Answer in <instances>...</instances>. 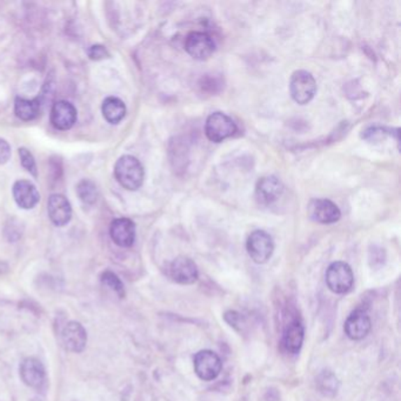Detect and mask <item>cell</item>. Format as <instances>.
I'll return each mask as SVG.
<instances>
[{
	"mask_svg": "<svg viewBox=\"0 0 401 401\" xmlns=\"http://www.w3.org/2000/svg\"><path fill=\"white\" fill-rule=\"evenodd\" d=\"M117 182L127 191H137L140 189L145 171L140 161L136 156L125 154L117 160L115 166Z\"/></svg>",
	"mask_w": 401,
	"mask_h": 401,
	"instance_id": "1",
	"label": "cell"
},
{
	"mask_svg": "<svg viewBox=\"0 0 401 401\" xmlns=\"http://www.w3.org/2000/svg\"><path fill=\"white\" fill-rule=\"evenodd\" d=\"M325 279L327 287L337 294L349 293L354 284L352 268L344 261L332 263L327 268Z\"/></svg>",
	"mask_w": 401,
	"mask_h": 401,
	"instance_id": "2",
	"label": "cell"
},
{
	"mask_svg": "<svg viewBox=\"0 0 401 401\" xmlns=\"http://www.w3.org/2000/svg\"><path fill=\"white\" fill-rule=\"evenodd\" d=\"M290 92L293 101L298 104H309L316 96V79L307 71H296L291 77Z\"/></svg>",
	"mask_w": 401,
	"mask_h": 401,
	"instance_id": "3",
	"label": "cell"
},
{
	"mask_svg": "<svg viewBox=\"0 0 401 401\" xmlns=\"http://www.w3.org/2000/svg\"><path fill=\"white\" fill-rule=\"evenodd\" d=\"M246 249L251 259L256 264H265L275 251V242L271 235L263 230H256L249 234Z\"/></svg>",
	"mask_w": 401,
	"mask_h": 401,
	"instance_id": "4",
	"label": "cell"
},
{
	"mask_svg": "<svg viewBox=\"0 0 401 401\" xmlns=\"http://www.w3.org/2000/svg\"><path fill=\"white\" fill-rule=\"evenodd\" d=\"M237 132V125L232 118L223 112H214L205 124L206 137L213 143H221Z\"/></svg>",
	"mask_w": 401,
	"mask_h": 401,
	"instance_id": "5",
	"label": "cell"
},
{
	"mask_svg": "<svg viewBox=\"0 0 401 401\" xmlns=\"http://www.w3.org/2000/svg\"><path fill=\"white\" fill-rule=\"evenodd\" d=\"M194 365L196 374L204 381L217 379L223 370V363L219 356L210 349L198 352L194 357Z\"/></svg>",
	"mask_w": 401,
	"mask_h": 401,
	"instance_id": "6",
	"label": "cell"
},
{
	"mask_svg": "<svg viewBox=\"0 0 401 401\" xmlns=\"http://www.w3.org/2000/svg\"><path fill=\"white\" fill-rule=\"evenodd\" d=\"M186 52L197 60H206L213 54L216 44L205 32H191L185 39Z\"/></svg>",
	"mask_w": 401,
	"mask_h": 401,
	"instance_id": "7",
	"label": "cell"
},
{
	"mask_svg": "<svg viewBox=\"0 0 401 401\" xmlns=\"http://www.w3.org/2000/svg\"><path fill=\"white\" fill-rule=\"evenodd\" d=\"M61 344L68 352L82 353L87 344V333L78 321L67 323L61 330Z\"/></svg>",
	"mask_w": 401,
	"mask_h": 401,
	"instance_id": "8",
	"label": "cell"
},
{
	"mask_svg": "<svg viewBox=\"0 0 401 401\" xmlns=\"http://www.w3.org/2000/svg\"><path fill=\"white\" fill-rule=\"evenodd\" d=\"M170 277L182 285H192L199 277L197 265L187 256H178L170 264Z\"/></svg>",
	"mask_w": 401,
	"mask_h": 401,
	"instance_id": "9",
	"label": "cell"
},
{
	"mask_svg": "<svg viewBox=\"0 0 401 401\" xmlns=\"http://www.w3.org/2000/svg\"><path fill=\"white\" fill-rule=\"evenodd\" d=\"M77 108L67 101H57L51 108V124L59 131H67L75 126Z\"/></svg>",
	"mask_w": 401,
	"mask_h": 401,
	"instance_id": "10",
	"label": "cell"
},
{
	"mask_svg": "<svg viewBox=\"0 0 401 401\" xmlns=\"http://www.w3.org/2000/svg\"><path fill=\"white\" fill-rule=\"evenodd\" d=\"M48 213L53 225L63 227L72 219V207L70 201L63 194H53L48 200Z\"/></svg>",
	"mask_w": 401,
	"mask_h": 401,
	"instance_id": "11",
	"label": "cell"
},
{
	"mask_svg": "<svg viewBox=\"0 0 401 401\" xmlns=\"http://www.w3.org/2000/svg\"><path fill=\"white\" fill-rule=\"evenodd\" d=\"M372 328L371 318L363 309H356L346 319L344 330L351 340H361L370 333Z\"/></svg>",
	"mask_w": 401,
	"mask_h": 401,
	"instance_id": "12",
	"label": "cell"
},
{
	"mask_svg": "<svg viewBox=\"0 0 401 401\" xmlns=\"http://www.w3.org/2000/svg\"><path fill=\"white\" fill-rule=\"evenodd\" d=\"M110 235L115 245L131 247L136 242V224L129 218H118L112 221Z\"/></svg>",
	"mask_w": 401,
	"mask_h": 401,
	"instance_id": "13",
	"label": "cell"
},
{
	"mask_svg": "<svg viewBox=\"0 0 401 401\" xmlns=\"http://www.w3.org/2000/svg\"><path fill=\"white\" fill-rule=\"evenodd\" d=\"M309 214L311 219L321 224L337 223L342 212L338 206L328 199H316L311 201L309 206Z\"/></svg>",
	"mask_w": 401,
	"mask_h": 401,
	"instance_id": "14",
	"label": "cell"
},
{
	"mask_svg": "<svg viewBox=\"0 0 401 401\" xmlns=\"http://www.w3.org/2000/svg\"><path fill=\"white\" fill-rule=\"evenodd\" d=\"M12 194L15 204L22 210H32L41 200L37 187L29 180H17L12 187Z\"/></svg>",
	"mask_w": 401,
	"mask_h": 401,
	"instance_id": "15",
	"label": "cell"
},
{
	"mask_svg": "<svg viewBox=\"0 0 401 401\" xmlns=\"http://www.w3.org/2000/svg\"><path fill=\"white\" fill-rule=\"evenodd\" d=\"M282 192H284V185L282 182L272 175L261 178L256 184V200L264 206H270L278 200L279 198L282 197Z\"/></svg>",
	"mask_w": 401,
	"mask_h": 401,
	"instance_id": "16",
	"label": "cell"
},
{
	"mask_svg": "<svg viewBox=\"0 0 401 401\" xmlns=\"http://www.w3.org/2000/svg\"><path fill=\"white\" fill-rule=\"evenodd\" d=\"M20 378L27 386L39 388L46 378L44 365L36 358H27L20 365Z\"/></svg>",
	"mask_w": 401,
	"mask_h": 401,
	"instance_id": "17",
	"label": "cell"
},
{
	"mask_svg": "<svg viewBox=\"0 0 401 401\" xmlns=\"http://www.w3.org/2000/svg\"><path fill=\"white\" fill-rule=\"evenodd\" d=\"M305 330L302 323L299 320H293L287 325L284 335H282V345L284 349L291 354H297L300 352L304 344Z\"/></svg>",
	"mask_w": 401,
	"mask_h": 401,
	"instance_id": "18",
	"label": "cell"
},
{
	"mask_svg": "<svg viewBox=\"0 0 401 401\" xmlns=\"http://www.w3.org/2000/svg\"><path fill=\"white\" fill-rule=\"evenodd\" d=\"M41 98H36V99L15 98V113L22 122H31V120L37 119L41 115Z\"/></svg>",
	"mask_w": 401,
	"mask_h": 401,
	"instance_id": "19",
	"label": "cell"
},
{
	"mask_svg": "<svg viewBox=\"0 0 401 401\" xmlns=\"http://www.w3.org/2000/svg\"><path fill=\"white\" fill-rule=\"evenodd\" d=\"M101 112L108 123L115 125L119 124L126 115V106L119 98L108 97L101 106Z\"/></svg>",
	"mask_w": 401,
	"mask_h": 401,
	"instance_id": "20",
	"label": "cell"
},
{
	"mask_svg": "<svg viewBox=\"0 0 401 401\" xmlns=\"http://www.w3.org/2000/svg\"><path fill=\"white\" fill-rule=\"evenodd\" d=\"M77 194L79 199L85 205L96 204L99 197V191H98L96 182L89 180V179H82L77 185Z\"/></svg>",
	"mask_w": 401,
	"mask_h": 401,
	"instance_id": "21",
	"label": "cell"
},
{
	"mask_svg": "<svg viewBox=\"0 0 401 401\" xmlns=\"http://www.w3.org/2000/svg\"><path fill=\"white\" fill-rule=\"evenodd\" d=\"M319 391L323 395L333 397L339 390V380L332 372L323 371L316 380Z\"/></svg>",
	"mask_w": 401,
	"mask_h": 401,
	"instance_id": "22",
	"label": "cell"
},
{
	"mask_svg": "<svg viewBox=\"0 0 401 401\" xmlns=\"http://www.w3.org/2000/svg\"><path fill=\"white\" fill-rule=\"evenodd\" d=\"M101 282L105 286L111 289L113 292L118 294L120 298L125 297V287L122 280H120L118 275H115L113 272L105 271L101 277Z\"/></svg>",
	"mask_w": 401,
	"mask_h": 401,
	"instance_id": "23",
	"label": "cell"
},
{
	"mask_svg": "<svg viewBox=\"0 0 401 401\" xmlns=\"http://www.w3.org/2000/svg\"><path fill=\"white\" fill-rule=\"evenodd\" d=\"M19 156H20V161H22V168H25L30 175H34V178L38 177V168L34 156L32 153L25 147H20L18 150Z\"/></svg>",
	"mask_w": 401,
	"mask_h": 401,
	"instance_id": "24",
	"label": "cell"
},
{
	"mask_svg": "<svg viewBox=\"0 0 401 401\" xmlns=\"http://www.w3.org/2000/svg\"><path fill=\"white\" fill-rule=\"evenodd\" d=\"M87 54H89V59L96 60V61L110 58V53L103 45H92L87 51Z\"/></svg>",
	"mask_w": 401,
	"mask_h": 401,
	"instance_id": "25",
	"label": "cell"
},
{
	"mask_svg": "<svg viewBox=\"0 0 401 401\" xmlns=\"http://www.w3.org/2000/svg\"><path fill=\"white\" fill-rule=\"evenodd\" d=\"M11 153L10 144L3 138H0V165H4V163H8L10 158H11Z\"/></svg>",
	"mask_w": 401,
	"mask_h": 401,
	"instance_id": "26",
	"label": "cell"
}]
</instances>
